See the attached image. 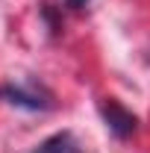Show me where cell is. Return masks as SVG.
I'll return each instance as SVG.
<instances>
[{"instance_id":"obj_1","label":"cell","mask_w":150,"mask_h":153,"mask_svg":"<svg viewBox=\"0 0 150 153\" xmlns=\"http://www.w3.org/2000/svg\"><path fill=\"white\" fill-rule=\"evenodd\" d=\"M0 94L6 97L9 103L27 106V109H50V106H53L50 94L41 91V88H36V85H3Z\"/></svg>"},{"instance_id":"obj_2","label":"cell","mask_w":150,"mask_h":153,"mask_svg":"<svg viewBox=\"0 0 150 153\" xmlns=\"http://www.w3.org/2000/svg\"><path fill=\"white\" fill-rule=\"evenodd\" d=\"M100 112H103V118H106V127L112 130L118 138H127V135L135 133V115L127 112L118 100H103V106H100Z\"/></svg>"},{"instance_id":"obj_3","label":"cell","mask_w":150,"mask_h":153,"mask_svg":"<svg viewBox=\"0 0 150 153\" xmlns=\"http://www.w3.org/2000/svg\"><path fill=\"white\" fill-rule=\"evenodd\" d=\"M33 153H79V141L74 138V133L62 130V133L50 135V138H44V141H41Z\"/></svg>"},{"instance_id":"obj_4","label":"cell","mask_w":150,"mask_h":153,"mask_svg":"<svg viewBox=\"0 0 150 153\" xmlns=\"http://www.w3.org/2000/svg\"><path fill=\"white\" fill-rule=\"evenodd\" d=\"M85 3H88V0H68V6H71V9H79V6H85Z\"/></svg>"}]
</instances>
